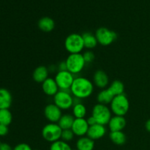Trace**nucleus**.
I'll list each match as a JSON object with an SVG mask.
<instances>
[{"instance_id":"20e7f679","label":"nucleus","mask_w":150,"mask_h":150,"mask_svg":"<svg viewBox=\"0 0 150 150\" xmlns=\"http://www.w3.org/2000/svg\"><path fill=\"white\" fill-rule=\"evenodd\" d=\"M92 116L95 119L97 123L105 126L108 125L111 119V111L106 105L98 103L93 107Z\"/></svg>"},{"instance_id":"ddd939ff","label":"nucleus","mask_w":150,"mask_h":150,"mask_svg":"<svg viewBox=\"0 0 150 150\" xmlns=\"http://www.w3.org/2000/svg\"><path fill=\"white\" fill-rule=\"evenodd\" d=\"M105 133H106V129H105V126L97 123L94 125L89 126L86 136L95 141L103 137Z\"/></svg>"},{"instance_id":"f3484780","label":"nucleus","mask_w":150,"mask_h":150,"mask_svg":"<svg viewBox=\"0 0 150 150\" xmlns=\"http://www.w3.org/2000/svg\"><path fill=\"white\" fill-rule=\"evenodd\" d=\"M32 78L37 83H41L45 81L48 78V70L45 66H39L33 72Z\"/></svg>"},{"instance_id":"7ed1b4c3","label":"nucleus","mask_w":150,"mask_h":150,"mask_svg":"<svg viewBox=\"0 0 150 150\" xmlns=\"http://www.w3.org/2000/svg\"><path fill=\"white\" fill-rule=\"evenodd\" d=\"M64 47L67 51L70 54H81L83 50L84 44L82 35L73 33L69 35L64 41Z\"/></svg>"},{"instance_id":"a211bd4d","label":"nucleus","mask_w":150,"mask_h":150,"mask_svg":"<svg viewBox=\"0 0 150 150\" xmlns=\"http://www.w3.org/2000/svg\"><path fill=\"white\" fill-rule=\"evenodd\" d=\"M95 147V142L88 136L80 137L76 142V148L78 150H93Z\"/></svg>"},{"instance_id":"7c9ffc66","label":"nucleus","mask_w":150,"mask_h":150,"mask_svg":"<svg viewBox=\"0 0 150 150\" xmlns=\"http://www.w3.org/2000/svg\"><path fill=\"white\" fill-rule=\"evenodd\" d=\"M8 126L0 124V136H4L8 133Z\"/></svg>"},{"instance_id":"473e14b6","label":"nucleus","mask_w":150,"mask_h":150,"mask_svg":"<svg viewBox=\"0 0 150 150\" xmlns=\"http://www.w3.org/2000/svg\"><path fill=\"white\" fill-rule=\"evenodd\" d=\"M0 150H13V149L8 144L1 143L0 144Z\"/></svg>"},{"instance_id":"4c0bfd02","label":"nucleus","mask_w":150,"mask_h":150,"mask_svg":"<svg viewBox=\"0 0 150 150\" xmlns=\"http://www.w3.org/2000/svg\"><path fill=\"white\" fill-rule=\"evenodd\" d=\"M76 150H78V149H76Z\"/></svg>"},{"instance_id":"2f4dec72","label":"nucleus","mask_w":150,"mask_h":150,"mask_svg":"<svg viewBox=\"0 0 150 150\" xmlns=\"http://www.w3.org/2000/svg\"><path fill=\"white\" fill-rule=\"evenodd\" d=\"M58 69H59V71H64V70H67V64H66L65 61L62 62H60L59 64Z\"/></svg>"},{"instance_id":"c9c22d12","label":"nucleus","mask_w":150,"mask_h":150,"mask_svg":"<svg viewBox=\"0 0 150 150\" xmlns=\"http://www.w3.org/2000/svg\"><path fill=\"white\" fill-rule=\"evenodd\" d=\"M1 144V142H0V144Z\"/></svg>"},{"instance_id":"f257e3e1","label":"nucleus","mask_w":150,"mask_h":150,"mask_svg":"<svg viewBox=\"0 0 150 150\" xmlns=\"http://www.w3.org/2000/svg\"><path fill=\"white\" fill-rule=\"evenodd\" d=\"M93 91V83L86 78L79 76L75 78L70 92L74 98L82 100L90 97Z\"/></svg>"},{"instance_id":"b1692460","label":"nucleus","mask_w":150,"mask_h":150,"mask_svg":"<svg viewBox=\"0 0 150 150\" xmlns=\"http://www.w3.org/2000/svg\"><path fill=\"white\" fill-rule=\"evenodd\" d=\"M109 138L113 143L120 146L125 144L127 140L125 134L122 131L111 132L109 134Z\"/></svg>"},{"instance_id":"423d86ee","label":"nucleus","mask_w":150,"mask_h":150,"mask_svg":"<svg viewBox=\"0 0 150 150\" xmlns=\"http://www.w3.org/2000/svg\"><path fill=\"white\" fill-rule=\"evenodd\" d=\"M54 103L61 110H67L74 105V97L70 91L59 90L54 96Z\"/></svg>"},{"instance_id":"c756f323","label":"nucleus","mask_w":150,"mask_h":150,"mask_svg":"<svg viewBox=\"0 0 150 150\" xmlns=\"http://www.w3.org/2000/svg\"><path fill=\"white\" fill-rule=\"evenodd\" d=\"M13 150H32L31 146H29V144L25 143H21L18 144L16 145L14 148H13Z\"/></svg>"},{"instance_id":"9b49d317","label":"nucleus","mask_w":150,"mask_h":150,"mask_svg":"<svg viewBox=\"0 0 150 150\" xmlns=\"http://www.w3.org/2000/svg\"><path fill=\"white\" fill-rule=\"evenodd\" d=\"M89 127V125L85 118L75 119L71 130L74 133L75 136L83 137L87 134Z\"/></svg>"},{"instance_id":"39448f33","label":"nucleus","mask_w":150,"mask_h":150,"mask_svg":"<svg viewBox=\"0 0 150 150\" xmlns=\"http://www.w3.org/2000/svg\"><path fill=\"white\" fill-rule=\"evenodd\" d=\"M67 70L73 75L79 74L84 68L86 62L81 54H70L65 60Z\"/></svg>"},{"instance_id":"a878e982","label":"nucleus","mask_w":150,"mask_h":150,"mask_svg":"<svg viewBox=\"0 0 150 150\" xmlns=\"http://www.w3.org/2000/svg\"><path fill=\"white\" fill-rule=\"evenodd\" d=\"M13 115L9 109L0 110V124L8 126L11 124Z\"/></svg>"},{"instance_id":"9d476101","label":"nucleus","mask_w":150,"mask_h":150,"mask_svg":"<svg viewBox=\"0 0 150 150\" xmlns=\"http://www.w3.org/2000/svg\"><path fill=\"white\" fill-rule=\"evenodd\" d=\"M44 115L48 121L51 123H58L62 116V110L54 103L48 104L44 109Z\"/></svg>"},{"instance_id":"cd10ccee","label":"nucleus","mask_w":150,"mask_h":150,"mask_svg":"<svg viewBox=\"0 0 150 150\" xmlns=\"http://www.w3.org/2000/svg\"><path fill=\"white\" fill-rule=\"evenodd\" d=\"M75 134L73 132L71 129H68V130H62L61 136V140L64 141L65 142H69L72 141L74 138Z\"/></svg>"},{"instance_id":"1a4fd4ad","label":"nucleus","mask_w":150,"mask_h":150,"mask_svg":"<svg viewBox=\"0 0 150 150\" xmlns=\"http://www.w3.org/2000/svg\"><path fill=\"white\" fill-rule=\"evenodd\" d=\"M95 36L98 43L103 46L111 45L117 38V35L115 32L105 27H100L97 29Z\"/></svg>"},{"instance_id":"f03ea898","label":"nucleus","mask_w":150,"mask_h":150,"mask_svg":"<svg viewBox=\"0 0 150 150\" xmlns=\"http://www.w3.org/2000/svg\"><path fill=\"white\" fill-rule=\"evenodd\" d=\"M130 103L125 94L115 96L110 103V109L116 116L124 117L129 111Z\"/></svg>"},{"instance_id":"393cba45","label":"nucleus","mask_w":150,"mask_h":150,"mask_svg":"<svg viewBox=\"0 0 150 150\" xmlns=\"http://www.w3.org/2000/svg\"><path fill=\"white\" fill-rule=\"evenodd\" d=\"M108 88L114 96L124 94L125 86L122 82L119 80L114 81Z\"/></svg>"},{"instance_id":"6ab92c4d","label":"nucleus","mask_w":150,"mask_h":150,"mask_svg":"<svg viewBox=\"0 0 150 150\" xmlns=\"http://www.w3.org/2000/svg\"><path fill=\"white\" fill-rule=\"evenodd\" d=\"M114 97L115 96L111 93V92L109 90V89H108V88H106V89H102V90L98 94L97 100H98V103L107 105V104L111 103Z\"/></svg>"},{"instance_id":"6e6552de","label":"nucleus","mask_w":150,"mask_h":150,"mask_svg":"<svg viewBox=\"0 0 150 150\" xmlns=\"http://www.w3.org/2000/svg\"><path fill=\"white\" fill-rule=\"evenodd\" d=\"M54 79L58 85L59 90L70 91L72 84L74 81L75 77L74 75L68 70H64V71L57 72Z\"/></svg>"},{"instance_id":"dca6fc26","label":"nucleus","mask_w":150,"mask_h":150,"mask_svg":"<svg viewBox=\"0 0 150 150\" xmlns=\"http://www.w3.org/2000/svg\"><path fill=\"white\" fill-rule=\"evenodd\" d=\"M13 98L12 95L7 89L0 88V110L9 109L11 106Z\"/></svg>"},{"instance_id":"f8f14e48","label":"nucleus","mask_w":150,"mask_h":150,"mask_svg":"<svg viewBox=\"0 0 150 150\" xmlns=\"http://www.w3.org/2000/svg\"><path fill=\"white\" fill-rule=\"evenodd\" d=\"M93 83L97 87L100 89H106L109 83V79H108V75L101 70H97L93 76Z\"/></svg>"},{"instance_id":"5701e85b","label":"nucleus","mask_w":150,"mask_h":150,"mask_svg":"<svg viewBox=\"0 0 150 150\" xmlns=\"http://www.w3.org/2000/svg\"><path fill=\"white\" fill-rule=\"evenodd\" d=\"M87 113L86 106L81 103H78L73 106V116L75 119L85 118Z\"/></svg>"},{"instance_id":"4be33fe9","label":"nucleus","mask_w":150,"mask_h":150,"mask_svg":"<svg viewBox=\"0 0 150 150\" xmlns=\"http://www.w3.org/2000/svg\"><path fill=\"white\" fill-rule=\"evenodd\" d=\"M74 120L75 117L73 115H71V114H62L59 121L58 122V125L62 130H68V129L72 128Z\"/></svg>"},{"instance_id":"2eb2a0df","label":"nucleus","mask_w":150,"mask_h":150,"mask_svg":"<svg viewBox=\"0 0 150 150\" xmlns=\"http://www.w3.org/2000/svg\"><path fill=\"white\" fill-rule=\"evenodd\" d=\"M111 132L122 131L126 126V120L122 116H116L111 117L108 124Z\"/></svg>"},{"instance_id":"aec40b11","label":"nucleus","mask_w":150,"mask_h":150,"mask_svg":"<svg viewBox=\"0 0 150 150\" xmlns=\"http://www.w3.org/2000/svg\"><path fill=\"white\" fill-rule=\"evenodd\" d=\"M38 27L40 30L45 32H51L55 27V22L51 18L43 17L38 21Z\"/></svg>"},{"instance_id":"e433bc0d","label":"nucleus","mask_w":150,"mask_h":150,"mask_svg":"<svg viewBox=\"0 0 150 150\" xmlns=\"http://www.w3.org/2000/svg\"><path fill=\"white\" fill-rule=\"evenodd\" d=\"M35 150H39V149H35Z\"/></svg>"},{"instance_id":"bb28decb","label":"nucleus","mask_w":150,"mask_h":150,"mask_svg":"<svg viewBox=\"0 0 150 150\" xmlns=\"http://www.w3.org/2000/svg\"><path fill=\"white\" fill-rule=\"evenodd\" d=\"M50 150H72V148L70 147L68 143L60 139L51 144Z\"/></svg>"},{"instance_id":"4468645a","label":"nucleus","mask_w":150,"mask_h":150,"mask_svg":"<svg viewBox=\"0 0 150 150\" xmlns=\"http://www.w3.org/2000/svg\"><path fill=\"white\" fill-rule=\"evenodd\" d=\"M42 89L44 93L48 96H54L59 91L55 79L48 78L42 83Z\"/></svg>"},{"instance_id":"c85d7f7f","label":"nucleus","mask_w":150,"mask_h":150,"mask_svg":"<svg viewBox=\"0 0 150 150\" xmlns=\"http://www.w3.org/2000/svg\"><path fill=\"white\" fill-rule=\"evenodd\" d=\"M83 57L86 64H90L95 59V54L92 51H86L83 53Z\"/></svg>"},{"instance_id":"72a5a7b5","label":"nucleus","mask_w":150,"mask_h":150,"mask_svg":"<svg viewBox=\"0 0 150 150\" xmlns=\"http://www.w3.org/2000/svg\"><path fill=\"white\" fill-rule=\"evenodd\" d=\"M86 121H87L88 125H89V126H92V125H94L97 124L96 120H95V119L92 116H90L89 117H88L87 120H86Z\"/></svg>"},{"instance_id":"f704fd0d","label":"nucleus","mask_w":150,"mask_h":150,"mask_svg":"<svg viewBox=\"0 0 150 150\" xmlns=\"http://www.w3.org/2000/svg\"><path fill=\"white\" fill-rule=\"evenodd\" d=\"M145 127H146V130L150 133V119L146 121V124H145Z\"/></svg>"},{"instance_id":"412c9836","label":"nucleus","mask_w":150,"mask_h":150,"mask_svg":"<svg viewBox=\"0 0 150 150\" xmlns=\"http://www.w3.org/2000/svg\"><path fill=\"white\" fill-rule=\"evenodd\" d=\"M82 38L83 40L84 47L87 49L95 48L98 45V42L96 36L91 32H84L83 34H82Z\"/></svg>"},{"instance_id":"0eeeda50","label":"nucleus","mask_w":150,"mask_h":150,"mask_svg":"<svg viewBox=\"0 0 150 150\" xmlns=\"http://www.w3.org/2000/svg\"><path fill=\"white\" fill-rule=\"evenodd\" d=\"M62 130L58 123H48L43 127L42 130V136L45 141L51 144L61 139Z\"/></svg>"}]
</instances>
